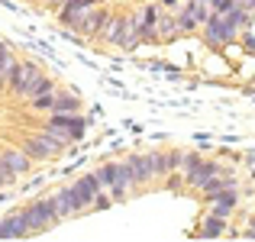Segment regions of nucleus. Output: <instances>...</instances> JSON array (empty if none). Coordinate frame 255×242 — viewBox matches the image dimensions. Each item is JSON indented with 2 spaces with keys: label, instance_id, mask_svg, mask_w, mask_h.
I'll use <instances>...</instances> for the list:
<instances>
[{
  "label": "nucleus",
  "instance_id": "1",
  "mask_svg": "<svg viewBox=\"0 0 255 242\" xmlns=\"http://www.w3.org/2000/svg\"><path fill=\"white\" fill-rule=\"evenodd\" d=\"M19 210H23L26 226H29L32 236H42V233L55 230V226L62 223V213H58V207H55V197H52V191H49V194H42V197L26 200Z\"/></svg>",
  "mask_w": 255,
  "mask_h": 242
},
{
  "label": "nucleus",
  "instance_id": "2",
  "mask_svg": "<svg viewBox=\"0 0 255 242\" xmlns=\"http://www.w3.org/2000/svg\"><path fill=\"white\" fill-rule=\"evenodd\" d=\"M42 126L55 129L68 145L71 142H81L84 132H87V120L81 117V113H49V117L42 120Z\"/></svg>",
  "mask_w": 255,
  "mask_h": 242
},
{
  "label": "nucleus",
  "instance_id": "3",
  "mask_svg": "<svg viewBox=\"0 0 255 242\" xmlns=\"http://www.w3.org/2000/svg\"><path fill=\"white\" fill-rule=\"evenodd\" d=\"M55 87H58L55 78L45 75L32 58H26V75H23V84H19V97L16 100H23V104H26V100L39 97V94H45V91H55Z\"/></svg>",
  "mask_w": 255,
  "mask_h": 242
},
{
  "label": "nucleus",
  "instance_id": "4",
  "mask_svg": "<svg viewBox=\"0 0 255 242\" xmlns=\"http://www.w3.org/2000/svg\"><path fill=\"white\" fill-rule=\"evenodd\" d=\"M174 16H178L181 36H194V32H197L200 26L207 23V16H210V6H207L204 0H181L178 10H174Z\"/></svg>",
  "mask_w": 255,
  "mask_h": 242
},
{
  "label": "nucleus",
  "instance_id": "5",
  "mask_svg": "<svg viewBox=\"0 0 255 242\" xmlns=\"http://www.w3.org/2000/svg\"><path fill=\"white\" fill-rule=\"evenodd\" d=\"M200 36H204V45H207V49H213V52H223L226 45L236 42V36L226 29V23H223L220 13H210V16H207V23L200 26Z\"/></svg>",
  "mask_w": 255,
  "mask_h": 242
},
{
  "label": "nucleus",
  "instance_id": "6",
  "mask_svg": "<svg viewBox=\"0 0 255 242\" xmlns=\"http://www.w3.org/2000/svg\"><path fill=\"white\" fill-rule=\"evenodd\" d=\"M220 171H233L226 161H220V158H200L197 165L191 168V171L184 174V187H191V191H200V187L207 184V181L213 178V174H220Z\"/></svg>",
  "mask_w": 255,
  "mask_h": 242
},
{
  "label": "nucleus",
  "instance_id": "7",
  "mask_svg": "<svg viewBox=\"0 0 255 242\" xmlns=\"http://www.w3.org/2000/svg\"><path fill=\"white\" fill-rule=\"evenodd\" d=\"M71 191H75L78 204H81V213H91L94 200H97V194L104 191V187H100L97 178H94V171H87V174H81V178L71 181Z\"/></svg>",
  "mask_w": 255,
  "mask_h": 242
},
{
  "label": "nucleus",
  "instance_id": "8",
  "mask_svg": "<svg viewBox=\"0 0 255 242\" xmlns=\"http://www.w3.org/2000/svg\"><path fill=\"white\" fill-rule=\"evenodd\" d=\"M113 10L107 3H94L91 10L84 13V39H94V42H100V36H104L107 23H110Z\"/></svg>",
  "mask_w": 255,
  "mask_h": 242
},
{
  "label": "nucleus",
  "instance_id": "9",
  "mask_svg": "<svg viewBox=\"0 0 255 242\" xmlns=\"http://www.w3.org/2000/svg\"><path fill=\"white\" fill-rule=\"evenodd\" d=\"M126 165L132 168V178H136V187H149L155 181V168H152V152H129L126 155Z\"/></svg>",
  "mask_w": 255,
  "mask_h": 242
},
{
  "label": "nucleus",
  "instance_id": "10",
  "mask_svg": "<svg viewBox=\"0 0 255 242\" xmlns=\"http://www.w3.org/2000/svg\"><path fill=\"white\" fill-rule=\"evenodd\" d=\"M204 204H207V210H210V213H217V217H226V220H230L233 213H236V207H239V187H226V191H220V194H213V197H207Z\"/></svg>",
  "mask_w": 255,
  "mask_h": 242
},
{
  "label": "nucleus",
  "instance_id": "11",
  "mask_svg": "<svg viewBox=\"0 0 255 242\" xmlns=\"http://www.w3.org/2000/svg\"><path fill=\"white\" fill-rule=\"evenodd\" d=\"M197 223L200 226L194 230V236H197V239H223L226 233H230V220H226V217H217V213H210V210H207Z\"/></svg>",
  "mask_w": 255,
  "mask_h": 242
},
{
  "label": "nucleus",
  "instance_id": "12",
  "mask_svg": "<svg viewBox=\"0 0 255 242\" xmlns=\"http://www.w3.org/2000/svg\"><path fill=\"white\" fill-rule=\"evenodd\" d=\"M0 161H3V165L16 174V178H23V174L32 171V158L26 155L19 145H0Z\"/></svg>",
  "mask_w": 255,
  "mask_h": 242
},
{
  "label": "nucleus",
  "instance_id": "13",
  "mask_svg": "<svg viewBox=\"0 0 255 242\" xmlns=\"http://www.w3.org/2000/svg\"><path fill=\"white\" fill-rule=\"evenodd\" d=\"M52 197H55V207H58V213H62V223L65 220H75V217H84L81 204H78L75 191H71V184H62L58 191H52Z\"/></svg>",
  "mask_w": 255,
  "mask_h": 242
},
{
  "label": "nucleus",
  "instance_id": "14",
  "mask_svg": "<svg viewBox=\"0 0 255 242\" xmlns=\"http://www.w3.org/2000/svg\"><path fill=\"white\" fill-rule=\"evenodd\" d=\"M84 100L78 91H71V87H58L55 91V104H52L49 113H81Z\"/></svg>",
  "mask_w": 255,
  "mask_h": 242
},
{
  "label": "nucleus",
  "instance_id": "15",
  "mask_svg": "<svg viewBox=\"0 0 255 242\" xmlns=\"http://www.w3.org/2000/svg\"><path fill=\"white\" fill-rule=\"evenodd\" d=\"M32 136H36V139H39V145H42V149H45V152H49V155H52V158H58V155H62V152H65V149H68V142H65V139H62V136H58V132H55V129H49V126H39V129H36V132H32Z\"/></svg>",
  "mask_w": 255,
  "mask_h": 242
},
{
  "label": "nucleus",
  "instance_id": "16",
  "mask_svg": "<svg viewBox=\"0 0 255 242\" xmlns=\"http://www.w3.org/2000/svg\"><path fill=\"white\" fill-rule=\"evenodd\" d=\"M155 32H158V42H165V45L174 42V39L181 36V26H178V16H174V10H162Z\"/></svg>",
  "mask_w": 255,
  "mask_h": 242
},
{
  "label": "nucleus",
  "instance_id": "17",
  "mask_svg": "<svg viewBox=\"0 0 255 242\" xmlns=\"http://www.w3.org/2000/svg\"><path fill=\"white\" fill-rule=\"evenodd\" d=\"M226 187H239V181H236V171H220V174H213L210 181H207L204 187H200V197H213V194H220V191H226Z\"/></svg>",
  "mask_w": 255,
  "mask_h": 242
},
{
  "label": "nucleus",
  "instance_id": "18",
  "mask_svg": "<svg viewBox=\"0 0 255 242\" xmlns=\"http://www.w3.org/2000/svg\"><path fill=\"white\" fill-rule=\"evenodd\" d=\"M19 149H23L32 161H52V155L42 149V145H39V139H36V136H23V139H19Z\"/></svg>",
  "mask_w": 255,
  "mask_h": 242
},
{
  "label": "nucleus",
  "instance_id": "19",
  "mask_svg": "<svg viewBox=\"0 0 255 242\" xmlns=\"http://www.w3.org/2000/svg\"><path fill=\"white\" fill-rule=\"evenodd\" d=\"M6 220H10V226H13V239H32V233H29V226H26V217H23L19 207L6 213Z\"/></svg>",
  "mask_w": 255,
  "mask_h": 242
},
{
  "label": "nucleus",
  "instance_id": "20",
  "mask_svg": "<svg viewBox=\"0 0 255 242\" xmlns=\"http://www.w3.org/2000/svg\"><path fill=\"white\" fill-rule=\"evenodd\" d=\"M94 178L100 181V187H104V191H110L113 178H117V161H100V165L94 168Z\"/></svg>",
  "mask_w": 255,
  "mask_h": 242
},
{
  "label": "nucleus",
  "instance_id": "21",
  "mask_svg": "<svg viewBox=\"0 0 255 242\" xmlns=\"http://www.w3.org/2000/svg\"><path fill=\"white\" fill-rule=\"evenodd\" d=\"M152 168H155V181L168 178L171 168H168V149H152Z\"/></svg>",
  "mask_w": 255,
  "mask_h": 242
},
{
  "label": "nucleus",
  "instance_id": "22",
  "mask_svg": "<svg viewBox=\"0 0 255 242\" xmlns=\"http://www.w3.org/2000/svg\"><path fill=\"white\" fill-rule=\"evenodd\" d=\"M55 91H58V87H55ZM55 91H45V94H39V97L26 100V107H29V110H36V113H49L52 104H55Z\"/></svg>",
  "mask_w": 255,
  "mask_h": 242
},
{
  "label": "nucleus",
  "instance_id": "23",
  "mask_svg": "<svg viewBox=\"0 0 255 242\" xmlns=\"http://www.w3.org/2000/svg\"><path fill=\"white\" fill-rule=\"evenodd\" d=\"M16 58V52H13V45L6 42V39H0V71L10 68V62Z\"/></svg>",
  "mask_w": 255,
  "mask_h": 242
},
{
  "label": "nucleus",
  "instance_id": "24",
  "mask_svg": "<svg viewBox=\"0 0 255 242\" xmlns=\"http://www.w3.org/2000/svg\"><path fill=\"white\" fill-rule=\"evenodd\" d=\"M200 158H204L200 152H181V165H178V171H184V174H187V171H191V168L197 165Z\"/></svg>",
  "mask_w": 255,
  "mask_h": 242
},
{
  "label": "nucleus",
  "instance_id": "25",
  "mask_svg": "<svg viewBox=\"0 0 255 242\" xmlns=\"http://www.w3.org/2000/svg\"><path fill=\"white\" fill-rule=\"evenodd\" d=\"M13 184H16V174L0 161V191H6V187H13Z\"/></svg>",
  "mask_w": 255,
  "mask_h": 242
},
{
  "label": "nucleus",
  "instance_id": "26",
  "mask_svg": "<svg viewBox=\"0 0 255 242\" xmlns=\"http://www.w3.org/2000/svg\"><path fill=\"white\" fill-rule=\"evenodd\" d=\"M236 3H239V0H210L207 6H210V13H226L230 6H236Z\"/></svg>",
  "mask_w": 255,
  "mask_h": 242
},
{
  "label": "nucleus",
  "instance_id": "27",
  "mask_svg": "<svg viewBox=\"0 0 255 242\" xmlns=\"http://www.w3.org/2000/svg\"><path fill=\"white\" fill-rule=\"evenodd\" d=\"M239 236H246V239H255V213L249 220H246V230H239Z\"/></svg>",
  "mask_w": 255,
  "mask_h": 242
},
{
  "label": "nucleus",
  "instance_id": "28",
  "mask_svg": "<svg viewBox=\"0 0 255 242\" xmlns=\"http://www.w3.org/2000/svg\"><path fill=\"white\" fill-rule=\"evenodd\" d=\"M0 239H13V226L6 217H0Z\"/></svg>",
  "mask_w": 255,
  "mask_h": 242
},
{
  "label": "nucleus",
  "instance_id": "29",
  "mask_svg": "<svg viewBox=\"0 0 255 242\" xmlns=\"http://www.w3.org/2000/svg\"><path fill=\"white\" fill-rule=\"evenodd\" d=\"M178 165H181V149H168V168L178 171Z\"/></svg>",
  "mask_w": 255,
  "mask_h": 242
},
{
  "label": "nucleus",
  "instance_id": "30",
  "mask_svg": "<svg viewBox=\"0 0 255 242\" xmlns=\"http://www.w3.org/2000/svg\"><path fill=\"white\" fill-rule=\"evenodd\" d=\"M155 3L162 6V10H178V3H181V0H155Z\"/></svg>",
  "mask_w": 255,
  "mask_h": 242
},
{
  "label": "nucleus",
  "instance_id": "31",
  "mask_svg": "<svg viewBox=\"0 0 255 242\" xmlns=\"http://www.w3.org/2000/svg\"><path fill=\"white\" fill-rule=\"evenodd\" d=\"M239 6H243L246 13H252V16H255V0H239Z\"/></svg>",
  "mask_w": 255,
  "mask_h": 242
},
{
  "label": "nucleus",
  "instance_id": "32",
  "mask_svg": "<svg viewBox=\"0 0 255 242\" xmlns=\"http://www.w3.org/2000/svg\"><path fill=\"white\" fill-rule=\"evenodd\" d=\"M36 3H39V6H49V10H58V6H62L58 0H36Z\"/></svg>",
  "mask_w": 255,
  "mask_h": 242
}]
</instances>
